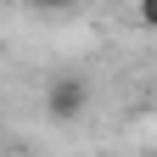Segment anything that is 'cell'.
I'll return each instance as SVG.
<instances>
[{
  "mask_svg": "<svg viewBox=\"0 0 157 157\" xmlns=\"http://www.w3.org/2000/svg\"><path fill=\"white\" fill-rule=\"evenodd\" d=\"M90 107V78L84 73H56L45 84V118L51 124H78Z\"/></svg>",
  "mask_w": 157,
  "mask_h": 157,
  "instance_id": "cell-1",
  "label": "cell"
},
{
  "mask_svg": "<svg viewBox=\"0 0 157 157\" xmlns=\"http://www.w3.org/2000/svg\"><path fill=\"white\" fill-rule=\"evenodd\" d=\"M135 17H140V28H157V0H135Z\"/></svg>",
  "mask_w": 157,
  "mask_h": 157,
  "instance_id": "cell-2",
  "label": "cell"
},
{
  "mask_svg": "<svg viewBox=\"0 0 157 157\" xmlns=\"http://www.w3.org/2000/svg\"><path fill=\"white\" fill-rule=\"evenodd\" d=\"M39 6H51V0H39Z\"/></svg>",
  "mask_w": 157,
  "mask_h": 157,
  "instance_id": "cell-3",
  "label": "cell"
},
{
  "mask_svg": "<svg viewBox=\"0 0 157 157\" xmlns=\"http://www.w3.org/2000/svg\"><path fill=\"white\" fill-rule=\"evenodd\" d=\"M151 157H157V151H151Z\"/></svg>",
  "mask_w": 157,
  "mask_h": 157,
  "instance_id": "cell-4",
  "label": "cell"
}]
</instances>
